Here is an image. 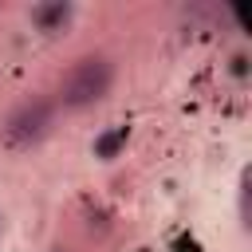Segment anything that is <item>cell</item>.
<instances>
[{
	"mask_svg": "<svg viewBox=\"0 0 252 252\" xmlns=\"http://www.w3.org/2000/svg\"><path fill=\"white\" fill-rule=\"evenodd\" d=\"M122 142H126V126H118L114 134H106V138H98V146H94V150H98V158H114V150H118Z\"/></svg>",
	"mask_w": 252,
	"mask_h": 252,
	"instance_id": "277c9868",
	"label": "cell"
},
{
	"mask_svg": "<svg viewBox=\"0 0 252 252\" xmlns=\"http://www.w3.org/2000/svg\"><path fill=\"white\" fill-rule=\"evenodd\" d=\"M110 87V63L98 59V55H87L71 67L67 83H63V102L67 106H87L94 98H102Z\"/></svg>",
	"mask_w": 252,
	"mask_h": 252,
	"instance_id": "6da1fadb",
	"label": "cell"
},
{
	"mask_svg": "<svg viewBox=\"0 0 252 252\" xmlns=\"http://www.w3.org/2000/svg\"><path fill=\"white\" fill-rule=\"evenodd\" d=\"M47 122H51V106H47V102H28L20 114H12L8 138H12V142H32V138H39V134L47 130Z\"/></svg>",
	"mask_w": 252,
	"mask_h": 252,
	"instance_id": "7a4b0ae2",
	"label": "cell"
},
{
	"mask_svg": "<svg viewBox=\"0 0 252 252\" xmlns=\"http://www.w3.org/2000/svg\"><path fill=\"white\" fill-rule=\"evenodd\" d=\"M67 12H71L67 4H51V8H35L32 16H35V20L43 24V28H51V24H59V20H67Z\"/></svg>",
	"mask_w": 252,
	"mask_h": 252,
	"instance_id": "3957f363",
	"label": "cell"
}]
</instances>
